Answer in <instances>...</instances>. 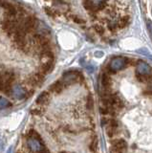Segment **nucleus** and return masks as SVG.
<instances>
[{
	"mask_svg": "<svg viewBox=\"0 0 152 153\" xmlns=\"http://www.w3.org/2000/svg\"><path fill=\"white\" fill-rule=\"evenodd\" d=\"M27 146L33 153H50L49 149L45 146L42 138L34 129L28 132Z\"/></svg>",
	"mask_w": 152,
	"mask_h": 153,
	"instance_id": "obj_1",
	"label": "nucleus"
},
{
	"mask_svg": "<svg viewBox=\"0 0 152 153\" xmlns=\"http://www.w3.org/2000/svg\"><path fill=\"white\" fill-rule=\"evenodd\" d=\"M15 79L16 73L13 70H0V92L10 95Z\"/></svg>",
	"mask_w": 152,
	"mask_h": 153,
	"instance_id": "obj_2",
	"label": "nucleus"
},
{
	"mask_svg": "<svg viewBox=\"0 0 152 153\" xmlns=\"http://www.w3.org/2000/svg\"><path fill=\"white\" fill-rule=\"evenodd\" d=\"M82 78V76L79 73V72H77V71H68V72H66V73L63 74L62 78H61L60 80L62 81L65 86H68L70 84H73L75 82H77V81H79Z\"/></svg>",
	"mask_w": 152,
	"mask_h": 153,
	"instance_id": "obj_3",
	"label": "nucleus"
},
{
	"mask_svg": "<svg viewBox=\"0 0 152 153\" xmlns=\"http://www.w3.org/2000/svg\"><path fill=\"white\" fill-rule=\"evenodd\" d=\"M126 59L123 56H116L111 59L110 63H109V69L113 72H117L123 69L126 65Z\"/></svg>",
	"mask_w": 152,
	"mask_h": 153,
	"instance_id": "obj_4",
	"label": "nucleus"
},
{
	"mask_svg": "<svg viewBox=\"0 0 152 153\" xmlns=\"http://www.w3.org/2000/svg\"><path fill=\"white\" fill-rule=\"evenodd\" d=\"M11 94H12L13 97L17 100H21L26 99L27 95H28L26 88L20 84H16L15 86H13Z\"/></svg>",
	"mask_w": 152,
	"mask_h": 153,
	"instance_id": "obj_5",
	"label": "nucleus"
},
{
	"mask_svg": "<svg viewBox=\"0 0 152 153\" xmlns=\"http://www.w3.org/2000/svg\"><path fill=\"white\" fill-rule=\"evenodd\" d=\"M136 73L140 76H147L151 74V67L145 61H138L136 65Z\"/></svg>",
	"mask_w": 152,
	"mask_h": 153,
	"instance_id": "obj_6",
	"label": "nucleus"
},
{
	"mask_svg": "<svg viewBox=\"0 0 152 153\" xmlns=\"http://www.w3.org/2000/svg\"><path fill=\"white\" fill-rule=\"evenodd\" d=\"M125 148H126V143L123 140L114 141L110 149V153H123Z\"/></svg>",
	"mask_w": 152,
	"mask_h": 153,
	"instance_id": "obj_7",
	"label": "nucleus"
},
{
	"mask_svg": "<svg viewBox=\"0 0 152 153\" xmlns=\"http://www.w3.org/2000/svg\"><path fill=\"white\" fill-rule=\"evenodd\" d=\"M44 81V74L41 72H36V73L33 74L29 78V83L32 86H39L43 83Z\"/></svg>",
	"mask_w": 152,
	"mask_h": 153,
	"instance_id": "obj_8",
	"label": "nucleus"
},
{
	"mask_svg": "<svg viewBox=\"0 0 152 153\" xmlns=\"http://www.w3.org/2000/svg\"><path fill=\"white\" fill-rule=\"evenodd\" d=\"M54 68V60H44L42 61L41 66H40V70L39 72H41L42 74H48L53 70Z\"/></svg>",
	"mask_w": 152,
	"mask_h": 153,
	"instance_id": "obj_9",
	"label": "nucleus"
},
{
	"mask_svg": "<svg viewBox=\"0 0 152 153\" xmlns=\"http://www.w3.org/2000/svg\"><path fill=\"white\" fill-rule=\"evenodd\" d=\"M50 93L48 91H44V92H42L39 97L36 99V103H39L40 105H44V104H47L49 102H50Z\"/></svg>",
	"mask_w": 152,
	"mask_h": 153,
	"instance_id": "obj_10",
	"label": "nucleus"
},
{
	"mask_svg": "<svg viewBox=\"0 0 152 153\" xmlns=\"http://www.w3.org/2000/svg\"><path fill=\"white\" fill-rule=\"evenodd\" d=\"M64 87H65V85L63 84L62 81H61V80H58V81H56L55 83H53V84L51 85L50 90L53 93L59 94V93H61L63 91Z\"/></svg>",
	"mask_w": 152,
	"mask_h": 153,
	"instance_id": "obj_11",
	"label": "nucleus"
},
{
	"mask_svg": "<svg viewBox=\"0 0 152 153\" xmlns=\"http://www.w3.org/2000/svg\"><path fill=\"white\" fill-rule=\"evenodd\" d=\"M83 6L88 11H97V10H99V3L95 4L92 0H84Z\"/></svg>",
	"mask_w": 152,
	"mask_h": 153,
	"instance_id": "obj_12",
	"label": "nucleus"
},
{
	"mask_svg": "<svg viewBox=\"0 0 152 153\" xmlns=\"http://www.w3.org/2000/svg\"><path fill=\"white\" fill-rule=\"evenodd\" d=\"M11 105L12 104L10 102V100L2 97V96H0V109H6L8 107H10Z\"/></svg>",
	"mask_w": 152,
	"mask_h": 153,
	"instance_id": "obj_13",
	"label": "nucleus"
},
{
	"mask_svg": "<svg viewBox=\"0 0 152 153\" xmlns=\"http://www.w3.org/2000/svg\"><path fill=\"white\" fill-rule=\"evenodd\" d=\"M137 52H138V53H140V54H142V55L145 56L146 57H148V59H152V55L148 52V50L145 49V48H142V49H139Z\"/></svg>",
	"mask_w": 152,
	"mask_h": 153,
	"instance_id": "obj_14",
	"label": "nucleus"
},
{
	"mask_svg": "<svg viewBox=\"0 0 152 153\" xmlns=\"http://www.w3.org/2000/svg\"><path fill=\"white\" fill-rule=\"evenodd\" d=\"M102 85L104 87H109V85H110V79L106 74H103L102 76Z\"/></svg>",
	"mask_w": 152,
	"mask_h": 153,
	"instance_id": "obj_15",
	"label": "nucleus"
},
{
	"mask_svg": "<svg viewBox=\"0 0 152 153\" xmlns=\"http://www.w3.org/2000/svg\"><path fill=\"white\" fill-rule=\"evenodd\" d=\"M44 10H45V13L48 14V16H56V11L53 9H51L50 7H45Z\"/></svg>",
	"mask_w": 152,
	"mask_h": 153,
	"instance_id": "obj_16",
	"label": "nucleus"
},
{
	"mask_svg": "<svg viewBox=\"0 0 152 153\" xmlns=\"http://www.w3.org/2000/svg\"><path fill=\"white\" fill-rule=\"evenodd\" d=\"M72 19H73V20H74L76 23H78V24H82V23L85 22V21L83 20V19L79 18V17L77 16H72Z\"/></svg>",
	"mask_w": 152,
	"mask_h": 153,
	"instance_id": "obj_17",
	"label": "nucleus"
},
{
	"mask_svg": "<svg viewBox=\"0 0 152 153\" xmlns=\"http://www.w3.org/2000/svg\"><path fill=\"white\" fill-rule=\"evenodd\" d=\"M95 30H96L99 33H103V28L99 25H95Z\"/></svg>",
	"mask_w": 152,
	"mask_h": 153,
	"instance_id": "obj_18",
	"label": "nucleus"
},
{
	"mask_svg": "<svg viewBox=\"0 0 152 153\" xmlns=\"http://www.w3.org/2000/svg\"><path fill=\"white\" fill-rule=\"evenodd\" d=\"M32 114H34V115H40L41 111L39 110V108H36L34 110H32Z\"/></svg>",
	"mask_w": 152,
	"mask_h": 153,
	"instance_id": "obj_19",
	"label": "nucleus"
},
{
	"mask_svg": "<svg viewBox=\"0 0 152 153\" xmlns=\"http://www.w3.org/2000/svg\"><path fill=\"white\" fill-rule=\"evenodd\" d=\"M102 52H98V53H96V56H102Z\"/></svg>",
	"mask_w": 152,
	"mask_h": 153,
	"instance_id": "obj_20",
	"label": "nucleus"
},
{
	"mask_svg": "<svg viewBox=\"0 0 152 153\" xmlns=\"http://www.w3.org/2000/svg\"><path fill=\"white\" fill-rule=\"evenodd\" d=\"M59 153H68V152H66V151H62V152H59Z\"/></svg>",
	"mask_w": 152,
	"mask_h": 153,
	"instance_id": "obj_21",
	"label": "nucleus"
},
{
	"mask_svg": "<svg viewBox=\"0 0 152 153\" xmlns=\"http://www.w3.org/2000/svg\"><path fill=\"white\" fill-rule=\"evenodd\" d=\"M0 3H1V0H0Z\"/></svg>",
	"mask_w": 152,
	"mask_h": 153,
	"instance_id": "obj_22",
	"label": "nucleus"
}]
</instances>
